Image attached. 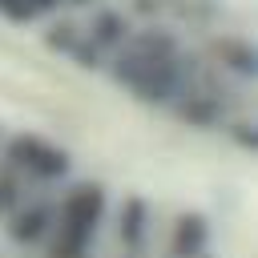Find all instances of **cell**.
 <instances>
[{"label": "cell", "mask_w": 258, "mask_h": 258, "mask_svg": "<svg viewBox=\"0 0 258 258\" xmlns=\"http://www.w3.org/2000/svg\"><path fill=\"white\" fill-rule=\"evenodd\" d=\"M194 60H198V48L181 36V28L149 20L125 36V44L109 56L105 73L137 101L169 109L173 97L181 93Z\"/></svg>", "instance_id": "6da1fadb"}, {"label": "cell", "mask_w": 258, "mask_h": 258, "mask_svg": "<svg viewBox=\"0 0 258 258\" xmlns=\"http://www.w3.org/2000/svg\"><path fill=\"white\" fill-rule=\"evenodd\" d=\"M105 210H109V198L93 181H81L69 194H60L48 238H44V254L48 258H89V250L101 234Z\"/></svg>", "instance_id": "7a4b0ae2"}, {"label": "cell", "mask_w": 258, "mask_h": 258, "mask_svg": "<svg viewBox=\"0 0 258 258\" xmlns=\"http://www.w3.org/2000/svg\"><path fill=\"white\" fill-rule=\"evenodd\" d=\"M4 165L16 169L28 185H52L60 177H69V153L56 149L52 141L36 137V133H16L4 141Z\"/></svg>", "instance_id": "3957f363"}, {"label": "cell", "mask_w": 258, "mask_h": 258, "mask_svg": "<svg viewBox=\"0 0 258 258\" xmlns=\"http://www.w3.org/2000/svg\"><path fill=\"white\" fill-rule=\"evenodd\" d=\"M198 52H202L218 73H226L230 81H238V85L250 89L254 69H258V52H254V40H250L246 32H210Z\"/></svg>", "instance_id": "277c9868"}, {"label": "cell", "mask_w": 258, "mask_h": 258, "mask_svg": "<svg viewBox=\"0 0 258 258\" xmlns=\"http://www.w3.org/2000/svg\"><path fill=\"white\" fill-rule=\"evenodd\" d=\"M52 214H56V198H24L12 214H8V238L16 246H36L48 238V226H52Z\"/></svg>", "instance_id": "5b68a950"}, {"label": "cell", "mask_w": 258, "mask_h": 258, "mask_svg": "<svg viewBox=\"0 0 258 258\" xmlns=\"http://www.w3.org/2000/svg\"><path fill=\"white\" fill-rule=\"evenodd\" d=\"M206 242H210V226L202 214H181L169 238V254L173 258H206Z\"/></svg>", "instance_id": "8992f818"}, {"label": "cell", "mask_w": 258, "mask_h": 258, "mask_svg": "<svg viewBox=\"0 0 258 258\" xmlns=\"http://www.w3.org/2000/svg\"><path fill=\"white\" fill-rule=\"evenodd\" d=\"M60 12H64V0H0V20L20 24V28L48 24Z\"/></svg>", "instance_id": "52a82bcc"}, {"label": "cell", "mask_w": 258, "mask_h": 258, "mask_svg": "<svg viewBox=\"0 0 258 258\" xmlns=\"http://www.w3.org/2000/svg\"><path fill=\"white\" fill-rule=\"evenodd\" d=\"M117 234H121V242H125L129 250H141V238L149 234V230H145V202L129 198V202L121 206V218H117Z\"/></svg>", "instance_id": "ba28073f"}, {"label": "cell", "mask_w": 258, "mask_h": 258, "mask_svg": "<svg viewBox=\"0 0 258 258\" xmlns=\"http://www.w3.org/2000/svg\"><path fill=\"white\" fill-rule=\"evenodd\" d=\"M32 189H36V185H28L16 169H8V165L0 161V214H4V218H8V214H12V210H16Z\"/></svg>", "instance_id": "9c48e42d"}, {"label": "cell", "mask_w": 258, "mask_h": 258, "mask_svg": "<svg viewBox=\"0 0 258 258\" xmlns=\"http://www.w3.org/2000/svg\"><path fill=\"white\" fill-rule=\"evenodd\" d=\"M97 4H105V0H64V12H89Z\"/></svg>", "instance_id": "30bf717a"}]
</instances>
